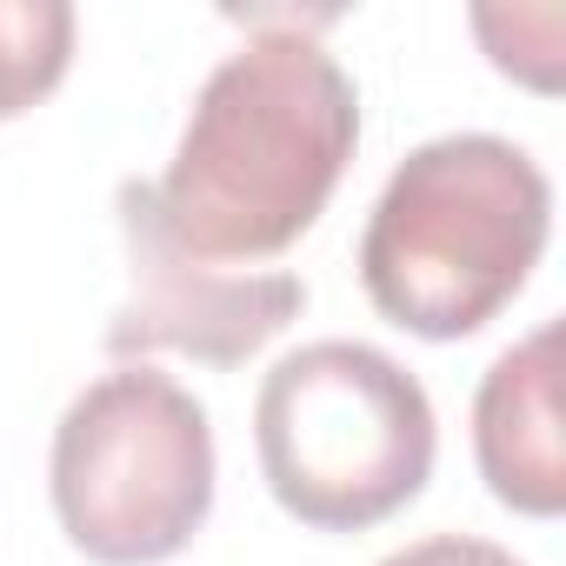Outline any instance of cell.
Instances as JSON below:
<instances>
[{"label":"cell","instance_id":"4","mask_svg":"<svg viewBox=\"0 0 566 566\" xmlns=\"http://www.w3.org/2000/svg\"><path fill=\"white\" fill-rule=\"evenodd\" d=\"M207 407L154 367H114L81 387L54 427V513L94 566H160L213 513Z\"/></svg>","mask_w":566,"mask_h":566},{"label":"cell","instance_id":"8","mask_svg":"<svg viewBox=\"0 0 566 566\" xmlns=\"http://www.w3.org/2000/svg\"><path fill=\"white\" fill-rule=\"evenodd\" d=\"M473 34L486 41V61L513 81H526L533 94H559L566 74V14L553 0H533V8H473Z\"/></svg>","mask_w":566,"mask_h":566},{"label":"cell","instance_id":"5","mask_svg":"<svg viewBox=\"0 0 566 566\" xmlns=\"http://www.w3.org/2000/svg\"><path fill=\"white\" fill-rule=\"evenodd\" d=\"M120 240H127V280L134 294L107 321V354L140 360V354H193L213 367H240L260 354L273 334H287L307 307L301 273H247V266H213L174 240L160 220L154 180H120L114 193Z\"/></svg>","mask_w":566,"mask_h":566},{"label":"cell","instance_id":"3","mask_svg":"<svg viewBox=\"0 0 566 566\" xmlns=\"http://www.w3.org/2000/svg\"><path fill=\"white\" fill-rule=\"evenodd\" d=\"M266 493L301 526L367 533L420 500L440 420L427 387L367 340H314L273 360L253 400Z\"/></svg>","mask_w":566,"mask_h":566},{"label":"cell","instance_id":"7","mask_svg":"<svg viewBox=\"0 0 566 566\" xmlns=\"http://www.w3.org/2000/svg\"><path fill=\"white\" fill-rule=\"evenodd\" d=\"M74 34L81 21L67 0H0V127L67 81Z\"/></svg>","mask_w":566,"mask_h":566},{"label":"cell","instance_id":"9","mask_svg":"<svg viewBox=\"0 0 566 566\" xmlns=\"http://www.w3.org/2000/svg\"><path fill=\"white\" fill-rule=\"evenodd\" d=\"M380 566H526V559H513L506 546L473 539V533H433V539H413V546L387 553Z\"/></svg>","mask_w":566,"mask_h":566},{"label":"cell","instance_id":"6","mask_svg":"<svg viewBox=\"0 0 566 566\" xmlns=\"http://www.w3.org/2000/svg\"><path fill=\"white\" fill-rule=\"evenodd\" d=\"M473 460L500 506L553 520L566 506V433H559V321L513 340L473 400Z\"/></svg>","mask_w":566,"mask_h":566},{"label":"cell","instance_id":"2","mask_svg":"<svg viewBox=\"0 0 566 566\" xmlns=\"http://www.w3.org/2000/svg\"><path fill=\"white\" fill-rule=\"evenodd\" d=\"M553 240V180L500 134H440L413 147L360 233L367 301L420 334L467 340L533 280Z\"/></svg>","mask_w":566,"mask_h":566},{"label":"cell","instance_id":"1","mask_svg":"<svg viewBox=\"0 0 566 566\" xmlns=\"http://www.w3.org/2000/svg\"><path fill=\"white\" fill-rule=\"evenodd\" d=\"M307 28V14H253V34L200 81L154 180L174 240L213 266L287 253L354 167L360 94Z\"/></svg>","mask_w":566,"mask_h":566}]
</instances>
